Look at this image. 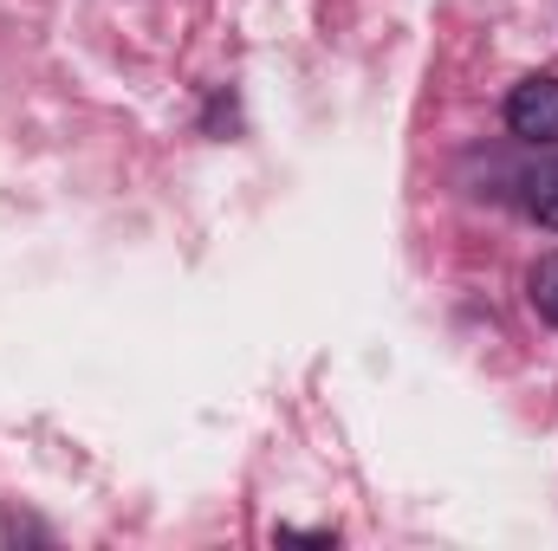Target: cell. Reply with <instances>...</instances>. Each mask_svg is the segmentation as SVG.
<instances>
[{
    "mask_svg": "<svg viewBox=\"0 0 558 551\" xmlns=\"http://www.w3.org/2000/svg\"><path fill=\"white\" fill-rule=\"evenodd\" d=\"M526 208H533L546 228H558V162H553V169H539V175L526 182Z\"/></svg>",
    "mask_w": 558,
    "mask_h": 551,
    "instance_id": "cell-3",
    "label": "cell"
},
{
    "mask_svg": "<svg viewBox=\"0 0 558 551\" xmlns=\"http://www.w3.org/2000/svg\"><path fill=\"white\" fill-rule=\"evenodd\" d=\"M507 131L526 143H558V78L539 72V78H520L507 91Z\"/></svg>",
    "mask_w": 558,
    "mask_h": 551,
    "instance_id": "cell-1",
    "label": "cell"
},
{
    "mask_svg": "<svg viewBox=\"0 0 558 551\" xmlns=\"http://www.w3.org/2000/svg\"><path fill=\"white\" fill-rule=\"evenodd\" d=\"M526 298H533V311H539V318H553V325H558V254H546V260L526 273Z\"/></svg>",
    "mask_w": 558,
    "mask_h": 551,
    "instance_id": "cell-2",
    "label": "cell"
}]
</instances>
